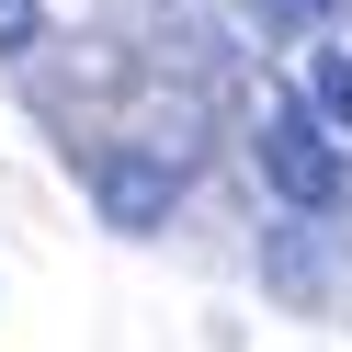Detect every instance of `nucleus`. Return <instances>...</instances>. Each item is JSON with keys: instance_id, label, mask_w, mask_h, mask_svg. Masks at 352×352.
I'll return each instance as SVG.
<instances>
[{"instance_id": "nucleus-1", "label": "nucleus", "mask_w": 352, "mask_h": 352, "mask_svg": "<svg viewBox=\"0 0 352 352\" xmlns=\"http://www.w3.org/2000/svg\"><path fill=\"white\" fill-rule=\"evenodd\" d=\"M250 170H261V193H273L284 216H341V205H352V137H341L307 91H273V102H261Z\"/></svg>"}, {"instance_id": "nucleus-2", "label": "nucleus", "mask_w": 352, "mask_h": 352, "mask_svg": "<svg viewBox=\"0 0 352 352\" xmlns=\"http://www.w3.org/2000/svg\"><path fill=\"white\" fill-rule=\"evenodd\" d=\"M182 182H193L182 137H102V148H91V205H102V228H125V239L170 228Z\"/></svg>"}, {"instance_id": "nucleus-3", "label": "nucleus", "mask_w": 352, "mask_h": 352, "mask_svg": "<svg viewBox=\"0 0 352 352\" xmlns=\"http://www.w3.org/2000/svg\"><path fill=\"white\" fill-rule=\"evenodd\" d=\"M296 91H307V102H318V114H329V125L352 137V46L307 34V46H296Z\"/></svg>"}, {"instance_id": "nucleus-4", "label": "nucleus", "mask_w": 352, "mask_h": 352, "mask_svg": "<svg viewBox=\"0 0 352 352\" xmlns=\"http://www.w3.org/2000/svg\"><path fill=\"white\" fill-rule=\"evenodd\" d=\"M341 23V0H250V34L261 46H307V34Z\"/></svg>"}, {"instance_id": "nucleus-5", "label": "nucleus", "mask_w": 352, "mask_h": 352, "mask_svg": "<svg viewBox=\"0 0 352 352\" xmlns=\"http://www.w3.org/2000/svg\"><path fill=\"white\" fill-rule=\"evenodd\" d=\"M34 34H46V0H0V57H34Z\"/></svg>"}]
</instances>
